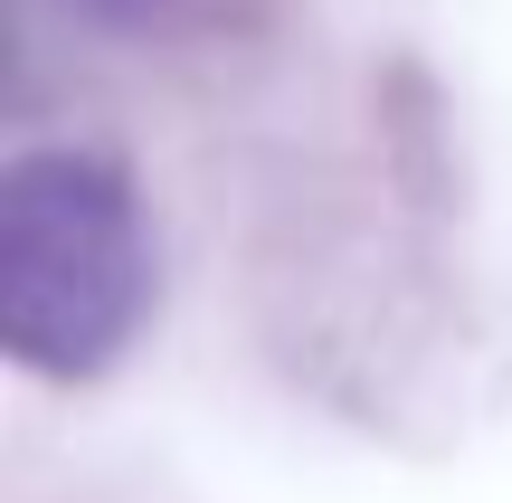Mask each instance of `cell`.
<instances>
[{"label": "cell", "mask_w": 512, "mask_h": 503, "mask_svg": "<svg viewBox=\"0 0 512 503\" xmlns=\"http://www.w3.org/2000/svg\"><path fill=\"white\" fill-rule=\"evenodd\" d=\"M76 19H95V29H124V38H162V29H209V19H228V0H67Z\"/></svg>", "instance_id": "2"}, {"label": "cell", "mask_w": 512, "mask_h": 503, "mask_svg": "<svg viewBox=\"0 0 512 503\" xmlns=\"http://www.w3.org/2000/svg\"><path fill=\"white\" fill-rule=\"evenodd\" d=\"M152 314V228L105 152H19L0 171V342L48 380H86Z\"/></svg>", "instance_id": "1"}]
</instances>
